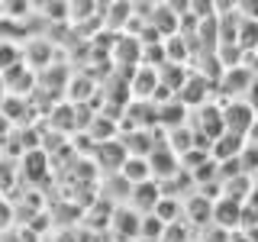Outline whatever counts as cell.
I'll return each instance as SVG.
<instances>
[{
    "label": "cell",
    "instance_id": "6da1fadb",
    "mask_svg": "<svg viewBox=\"0 0 258 242\" xmlns=\"http://www.w3.org/2000/svg\"><path fill=\"white\" fill-rule=\"evenodd\" d=\"M242 145H245V139L223 133V136H216V139H213V145H210V155H213L216 161H232V158H239Z\"/></svg>",
    "mask_w": 258,
    "mask_h": 242
},
{
    "label": "cell",
    "instance_id": "277c9868",
    "mask_svg": "<svg viewBox=\"0 0 258 242\" xmlns=\"http://www.w3.org/2000/svg\"><path fill=\"white\" fill-rule=\"evenodd\" d=\"M161 200V194H158V184H152V181H145V184H136V197H133V204L136 210H155V204Z\"/></svg>",
    "mask_w": 258,
    "mask_h": 242
},
{
    "label": "cell",
    "instance_id": "5b68a950",
    "mask_svg": "<svg viewBox=\"0 0 258 242\" xmlns=\"http://www.w3.org/2000/svg\"><path fill=\"white\" fill-rule=\"evenodd\" d=\"M123 177H126V181H133V184L152 181L149 161H145V158H126V161H123Z\"/></svg>",
    "mask_w": 258,
    "mask_h": 242
},
{
    "label": "cell",
    "instance_id": "8992f818",
    "mask_svg": "<svg viewBox=\"0 0 258 242\" xmlns=\"http://www.w3.org/2000/svg\"><path fill=\"white\" fill-rule=\"evenodd\" d=\"M210 213H213V207H210L204 197H194V200H190V220H194V223H210V220H207Z\"/></svg>",
    "mask_w": 258,
    "mask_h": 242
},
{
    "label": "cell",
    "instance_id": "7a4b0ae2",
    "mask_svg": "<svg viewBox=\"0 0 258 242\" xmlns=\"http://www.w3.org/2000/svg\"><path fill=\"white\" fill-rule=\"evenodd\" d=\"M239 213H242V204H236V200H229V197H223L220 204L213 207L210 220H216L223 229H239Z\"/></svg>",
    "mask_w": 258,
    "mask_h": 242
},
{
    "label": "cell",
    "instance_id": "3957f363",
    "mask_svg": "<svg viewBox=\"0 0 258 242\" xmlns=\"http://www.w3.org/2000/svg\"><path fill=\"white\" fill-rule=\"evenodd\" d=\"M145 161H149L152 177H171V174H177V158H174V152H168V149L152 152Z\"/></svg>",
    "mask_w": 258,
    "mask_h": 242
},
{
    "label": "cell",
    "instance_id": "52a82bcc",
    "mask_svg": "<svg viewBox=\"0 0 258 242\" xmlns=\"http://www.w3.org/2000/svg\"><path fill=\"white\" fill-rule=\"evenodd\" d=\"M248 110L258 116V81H252V84H248Z\"/></svg>",
    "mask_w": 258,
    "mask_h": 242
},
{
    "label": "cell",
    "instance_id": "ba28073f",
    "mask_svg": "<svg viewBox=\"0 0 258 242\" xmlns=\"http://www.w3.org/2000/svg\"><path fill=\"white\" fill-rule=\"evenodd\" d=\"M13 58V48H0V62H10Z\"/></svg>",
    "mask_w": 258,
    "mask_h": 242
}]
</instances>
